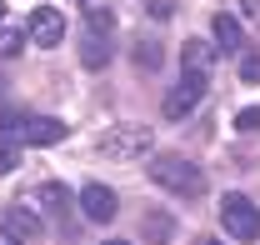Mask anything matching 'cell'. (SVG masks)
Instances as JSON below:
<instances>
[{
  "label": "cell",
  "mask_w": 260,
  "mask_h": 245,
  "mask_svg": "<svg viewBox=\"0 0 260 245\" xmlns=\"http://www.w3.org/2000/svg\"><path fill=\"white\" fill-rule=\"evenodd\" d=\"M150 180L180 195V200H200L205 195V170L195 165L190 155H150Z\"/></svg>",
  "instance_id": "obj_1"
},
{
  "label": "cell",
  "mask_w": 260,
  "mask_h": 245,
  "mask_svg": "<svg viewBox=\"0 0 260 245\" xmlns=\"http://www.w3.org/2000/svg\"><path fill=\"white\" fill-rule=\"evenodd\" d=\"M95 150H100V160L135 165V160L155 155V135H150V125H110V130L95 140Z\"/></svg>",
  "instance_id": "obj_2"
},
{
  "label": "cell",
  "mask_w": 260,
  "mask_h": 245,
  "mask_svg": "<svg viewBox=\"0 0 260 245\" xmlns=\"http://www.w3.org/2000/svg\"><path fill=\"white\" fill-rule=\"evenodd\" d=\"M0 125L10 130V145H55L70 135V125L55 115H0Z\"/></svg>",
  "instance_id": "obj_3"
},
{
  "label": "cell",
  "mask_w": 260,
  "mask_h": 245,
  "mask_svg": "<svg viewBox=\"0 0 260 245\" xmlns=\"http://www.w3.org/2000/svg\"><path fill=\"white\" fill-rule=\"evenodd\" d=\"M220 225H225V235H235V240H260V205L250 195L230 190V195H220Z\"/></svg>",
  "instance_id": "obj_4"
},
{
  "label": "cell",
  "mask_w": 260,
  "mask_h": 245,
  "mask_svg": "<svg viewBox=\"0 0 260 245\" xmlns=\"http://www.w3.org/2000/svg\"><path fill=\"white\" fill-rule=\"evenodd\" d=\"M25 40L40 45V50H55V45L65 40V15L55 10V5H35L30 20H25Z\"/></svg>",
  "instance_id": "obj_5"
},
{
  "label": "cell",
  "mask_w": 260,
  "mask_h": 245,
  "mask_svg": "<svg viewBox=\"0 0 260 245\" xmlns=\"http://www.w3.org/2000/svg\"><path fill=\"white\" fill-rule=\"evenodd\" d=\"M200 100H205V75H200V70H185V75H180V85L165 95L160 110H165V120H180V115H190Z\"/></svg>",
  "instance_id": "obj_6"
},
{
  "label": "cell",
  "mask_w": 260,
  "mask_h": 245,
  "mask_svg": "<svg viewBox=\"0 0 260 245\" xmlns=\"http://www.w3.org/2000/svg\"><path fill=\"white\" fill-rule=\"evenodd\" d=\"M80 210H85V220H95V225H105V220H115V215H120V195H115L110 185L90 180L85 190H80Z\"/></svg>",
  "instance_id": "obj_7"
},
{
  "label": "cell",
  "mask_w": 260,
  "mask_h": 245,
  "mask_svg": "<svg viewBox=\"0 0 260 245\" xmlns=\"http://www.w3.org/2000/svg\"><path fill=\"white\" fill-rule=\"evenodd\" d=\"M210 35H215V50L220 55H235L240 50V20L235 15H215L210 20Z\"/></svg>",
  "instance_id": "obj_8"
},
{
  "label": "cell",
  "mask_w": 260,
  "mask_h": 245,
  "mask_svg": "<svg viewBox=\"0 0 260 245\" xmlns=\"http://www.w3.org/2000/svg\"><path fill=\"white\" fill-rule=\"evenodd\" d=\"M5 230H10V235H20V240H35V235H40V220H35L25 205H10V215H5Z\"/></svg>",
  "instance_id": "obj_9"
},
{
  "label": "cell",
  "mask_w": 260,
  "mask_h": 245,
  "mask_svg": "<svg viewBox=\"0 0 260 245\" xmlns=\"http://www.w3.org/2000/svg\"><path fill=\"white\" fill-rule=\"evenodd\" d=\"M185 70H200L205 75V65H210V55H215V45H205V40H185Z\"/></svg>",
  "instance_id": "obj_10"
},
{
  "label": "cell",
  "mask_w": 260,
  "mask_h": 245,
  "mask_svg": "<svg viewBox=\"0 0 260 245\" xmlns=\"http://www.w3.org/2000/svg\"><path fill=\"white\" fill-rule=\"evenodd\" d=\"M40 200H45L50 210H65V205H70V195H65V185H55V180H45V185H40Z\"/></svg>",
  "instance_id": "obj_11"
},
{
  "label": "cell",
  "mask_w": 260,
  "mask_h": 245,
  "mask_svg": "<svg viewBox=\"0 0 260 245\" xmlns=\"http://www.w3.org/2000/svg\"><path fill=\"white\" fill-rule=\"evenodd\" d=\"M240 80L245 85H260V55H245L240 60Z\"/></svg>",
  "instance_id": "obj_12"
},
{
  "label": "cell",
  "mask_w": 260,
  "mask_h": 245,
  "mask_svg": "<svg viewBox=\"0 0 260 245\" xmlns=\"http://www.w3.org/2000/svg\"><path fill=\"white\" fill-rule=\"evenodd\" d=\"M235 125H240L245 135H250V130H260V105H250V110H240V115H235Z\"/></svg>",
  "instance_id": "obj_13"
},
{
  "label": "cell",
  "mask_w": 260,
  "mask_h": 245,
  "mask_svg": "<svg viewBox=\"0 0 260 245\" xmlns=\"http://www.w3.org/2000/svg\"><path fill=\"white\" fill-rule=\"evenodd\" d=\"M135 65H145V70H155V65H160V50H155V45H145V50L135 45Z\"/></svg>",
  "instance_id": "obj_14"
},
{
  "label": "cell",
  "mask_w": 260,
  "mask_h": 245,
  "mask_svg": "<svg viewBox=\"0 0 260 245\" xmlns=\"http://www.w3.org/2000/svg\"><path fill=\"white\" fill-rule=\"evenodd\" d=\"M150 235H155V245H165V235H170V220L165 215H150Z\"/></svg>",
  "instance_id": "obj_15"
},
{
  "label": "cell",
  "mask_w": 260,
  "mask_h": 245,
  "mask_svg": "<svg viewBox=\"0 0 260 245\" xmlns=\"http://www.w3.org/2000/svg\"><path fill=\"white\" fill-rule=\"evenodd\" d=\"M15 160H20L15 145H0V175H5V170H15Z\"/></svg>",
  "instance_id": "obj_16"
},
{
  "label": "cell",
  "mask_w": 260,
  "mask_h": 245,
  "mask_svg": "<svg viewBox=\"0 0 260 245\" xmlns=\"http://www.w3.org/2000/svg\"><path fill=\"white\" fill-rule=\"evenodd\" d=\"M0 50H5V55H15V50H20V30H10V35H5V40H0Z\"/></svg>",
  "instance_id": "obj_17"
},
{
  "label": "cell",
  "mask_w": 260,
  "mask_h": 245,
  "mask_svg": "<svg viewBox=\"0 0 260 245\" xmlns=\"http://www.w3.org/2000/svg\"><path fill=\"white\" fill-rule=\"evenodd\" d=\"M245 15H260V0H245Z\"/></svg>",
  "instance_id": "obj_18"
},
{
  "label": "cell",
  "mask_w": 260,
  "mask_h": 245,
  "mask_svg": "<svg viewBox=\"0 0 260 245\" xmlns=\"http://www.w3.org/2000/svg\"><path fill=\"white\" fill-rule=\"evenodd\" d=\"M0 245H10V235H5V230H0Z\"/></svg>",
  "instance_id": "obj_19"
},
{
  "label": "cell",
  "mask_w": 260,
  "mask_h": 245,
  "mask_svg": "<svg viewBox=\"0 0 260 245\" xmlns=\"http://www.w3.org/2000/svg\"><path fill=\"white\" fill-rule=\"evenodd\" d=\"M195 245H220V240H195Z\"/></svg>",
  "instance_id": "obj_20"
},
{
  "label": "cell",
  "mask_w": 260,
  "mask_h": 245,
  "mask_svg": "<svg viewBox=\"0 0 260 245\" xmlns=\"http://www.w3.org/2000/svg\"><path fill=\"white\" fill-rule=\"evenodd\" d=\"M105 245H130V240H105Z\"/></svg>",
  "instance_id": "obj_21"
},
{
  "label": "cell",
  "mask_w": 260,
  "mask_h": 245,
  "mask_svg": "<svg viewBox=\"0 0 260 245\" xmlns=\"http://www.w3.org/2000/svg\"><path fill=\"white\" fill-rule=\"evenodd\" d=\"M0 20H5V5H0Z\"/></svg>",
  "instance_id": "obj_22"
}]
</instances>
